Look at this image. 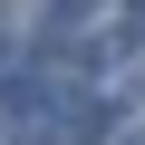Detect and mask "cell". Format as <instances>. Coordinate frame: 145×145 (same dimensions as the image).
<instances>
[]
</instances>
